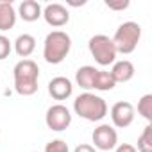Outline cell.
I'll use <instances>...</instances> for the list:
<instances>
[{"label":"cell","instance_id":"2","mask_svg":"<svg viewBox=\"0 0 152 152\" xmlns=\"http://www.w3.org/2000/svg\"><path fill=\"white\" fill-rule=\"evenodd\" d=\"M73 109L81 118L88 122H99L107 115V104L102 97H97L93 93H81L73 100Z\"/></svg>","mask_w":152,"mask_h":152},{"label":"cell","instance_id":"21","mask_svg":"<svg viewBox=\"0 0 152 152\" xmlns=\"http://www.w3.org/2000/svg\"><path fill=\"white\" fill-rule=\"evenodd\" d=\"M106 6L113 11H124L129 7V0H106Z\"/></svg>","mask_w":152,"mask_h":152},{"label":"cell","instance_id":"18","mask_svg":"<svg viewBox=\"0 0 152 152\" xmlns=\"http://www.w3.org/2000/svg\"><path fill=\"white\" fill-rule=\"evenodd\" d=\"M138 113L147 120V122H152V95L147 93L140 99L138 102Z\"/></svg>","mask_w":152,"mask_h":152},{"label":"cell","instance_id":"14","mask_svg":"<svg viewBox=\"0 0 152 152\" xmlns=\"http://www.w3.org/2000/svg\"><path fill=\"white\" fill-rule=\"evenodd\" d=\"M95 75H97V68L95 66H81L75 73V81L83 90H93L95 84Z\"/></svg>","mask_w":152,"mask_h":152},{"label":"cell","instance_id":"4","mask_svg":"<svg viewBox=\"0 0 152 152\" xmlns=\"http://www.w3.org/2000/svg\"><path fill=\"white\" fill-rule=\"evenodd\" d=\"M140 38H141V27L140 23L136 22H124L115 36H113V45L116 48V54H132L140 43Z\"/></svg>","mask_w":152,"mask_h":152},{"label":"cell","instance_id":"3","mask_svg":"<svg viewBox=\"0 0 152 152\" xmlns=\"http://www.w3.org/2000/svg\"><path fill=\"white\" fill-rule=\"evenodd\" d=\"M70 48H72V38L63 31H52L45 38L43 57L50 64H59L70 54Z\"/></svg>","mask_w":152,"mask_h":152},{"label":"cell","instance_id":"5","mask_svg":"<svg viewBox=\"0 0 152 152\" xmlns=\"http://www.w3.org/2000/svg\"><path fill=\"white\" fill-rule=\"evenodd\" d=\"M88 48H90V54L93 56V59L100 66H109L116 59V48H115L111 38L106 36V34L93 36L88 43Z\"/></svg>","mask_w":152,"mask_h":152},{"label":"cell","instance_id":"22","mask_svg":"<svg viewBox=\"0 0 152 152\" xmlns=\"http://www.w3.org/2000/svg\"><path fill=\"white\" fill-rule=\"evenodd\" d=\"M73 152H97V150H95V147H91V145H88V143H81V145L75 147Z\"/></svg>","mask_w":152,"mask_h":152},{"label":"cell","instance_id":"7","mask_svg":"<svg viewBox=\"0 0 152 152\" xmlns=\"http://www.w3.org/2000/svg\"><path fill=\"white\" fill-rule=\"evenodd\" d=\"M91 138H93L95 148H99V150H111V148H115L116 143H118V134H116V131H115L109 124L99 125V127L93 131Z\"/></svg>","mask_w":152,"mask_h":152},{"label":"cell","instance_id":"20","mask_svg":"<svg viewBox=\"0 0 152 152\" xmlns=\"http://www.w3.org/2000/svg\"><path fill=\"white\" fill-rule=\"evenodd\" d=\"M9 54H11V41L4 34H0V61L6 59Z\"/></svg>","mask_w":152,"mask_h":152},{"label":"cell","instance_id":"9","mask_svg":"<svg viewBox=\"0 0 152 152\" xmlns=\"http://www.w3.org/2000/svg\"><path fill=\"white\" fill-rule=\"evenodd\" d=\"M41 16L45 18V22H47L50 27H63V25H66V23L70 22V13H68V9H66L64 6H61V4H48V6L43 9Z\"/></svg>","mask_w":152,"mask_h":152},{"label":"cell","instance_id":"15","mask_svg":"<svg viewBox=\"0 0 152 152\" xmlns=\"http://www.w3.org/2000/svg\"><path fill=\"white\" fill-rule=\"evenodd\" d=\"M36 48V39L31 34H20L15 41V50L20 57H29Z\"/></svg>","mask_w":152,"mask_h":152},{"label":"cell","instance_id":"10","mask_svg":"<svg viewBox=\"0 0 152 152\" xmlns=\"http://www.w3.org/2000/svg\"><path fill=\"white\" fill-rule=\"evenodd\" d=\"M72 91H73V86L66 77H54L48 83V93L56 100H66L68 97H72Z\"/></svg>","mask_w":152,"mask_h":152},{"label":"cell","instance_id":"23","mask_svg":"<svg viewBox=\"0 0 152 152\" xmlns=\"http://www.w3.org/2000/svg\"><path fill=\"white\" fill-rule=\"evenodd\" d=\"M115 152H138L132 145H129V143H122V145H118L116 147V150Z\"/></svg>","mask_w":152,"mask_h":152},{"label":"cell","instance_id":"19","mask_svg":"<svg viewBox=\"0 0 152 152\" xmlns=\"http://www.w3.org/2000/svg\"><path fill=\"white\" fill-rule=\"evenodd\" d=\"M45 152H68V145L63 140H52L47 143Z\"/></svg>","mask_w":152,"mask_h":152},{"label":"cell","instance_id":"1","mask_svg":"<svg viewBox=\"0 0 152 152\" xmlns=\"http://www.w3.org/2000/svg\"><path fill=\"white\" fill-rule=\"evenodd\" d=\"M15 90L22 97H31L38 91V79H39V68L32 59H22L16 63L15 70Z\"/></svg>","mask_w":152,"mask_h":152},{"label":"cell","instance_id":"11","mask_svg":"<svg viewBox=\"0 0 152 152\" xmlns=\"http://www.w3.org/2000/svg\"><path fill=\"white\" fill-rule=\"evenodd\" d=\"M111 77L115 79V83H127L134 77V64L127 59L118 61L113 64V70L109 72Z\"/></svg>","mask_w":152,"mask_h":152},{"label":"cell","instance_id":"12","mask_svg":"<svg viewBox=\"0 0 152 152\" xmlns=\"http://www.w3.org/2000/svg\"><path fill=\"white\" fill-rule=\"evenodd\" d=\"M41 13H43V9L36 0H23L20 4V7H18V15L25 22H36L41 16Z\"/></svg>","mask_w":152,"mask_h":152},{"label":"cell","instance_id":"6","mask_svg":"<svg viewBox=\"0 0 152 152\" xmlns=\"http://www.w3.org/2000/svg\"><path fill=\"white\" fill-rule=\"evenodd\" d=\"M45 124L48 129L52 131H64L70 127L72 124V113L66 106L63 104H56V106H50L47 109V115H45Z\"/></svg>","mask_w":152,"mask_h":152},{"label":"cell","instance_id":"17","mask_svg":"<svg viewBox=\"0 0 152 152\" xmlns=\"http://www.w3.org/2000/svg\"><path fill=\"white\" fill-rule=\"evenodd\" d=\"M138 152H152V125L148 124L138 138Z\"/></svg>","mask_w":152,"mask_h":152},{"label":"cell","instance_id":"13","mask_svg":"<svg viewBox=\"0 0 152 152\" xmlns=\"http://www.w3.org/2000/svg\"><path fill=\"white\" fill-rule=\"evenodd\" d=\"M16 23V11L11 2H0V31H9Z\"/></svg>","mask_w":152,"mask_h":152},{"label":"cell","instance_id":"16","mask_svg":"<svg viewBox=\"0 0 152 152\" xmlns=\"http://www.w3.org/2000/svg\"><path fill=\"white\" fill-rule=\"evenodd\" d=\"M116 86L115 79L111 77L109 72H104V70H97V75H95V84H93V90H99V91H109Z\"/></svg>","mask_w":152,"mask_h":152},{"label":"cell","instance_id":"8","mask_svg":"<svg viewBox=\"0 0 152 152\" xmlns=\"http://www.w3.org/2000/svg\"><path fill=\"white\" fill-rule=\"evenodd\" d=\"M111 120H113L115 127H120V129L129 127L132 124V120H134V107H132V104L131 102H124V100L116 102L111 107Z\"/></svg>","mask_w":152,"mask_h":152}]
</instances>
